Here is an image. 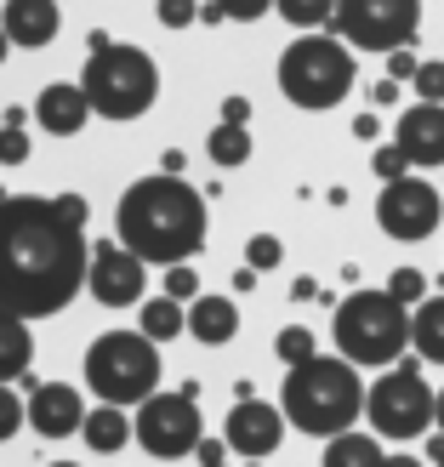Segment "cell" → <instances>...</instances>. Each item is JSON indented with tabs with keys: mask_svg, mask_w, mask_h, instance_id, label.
Segmentation results:
<instances>
[{
	"mask_svg": "<svg viewBox=\"0 0 444 467\" xmlns=\"http://www.w3.org/2000/svg\"><path fill=\"white\" fill-rule=\"evenodd\" d=\"M439 433H444V388H439Z\"/></svg>",
	"mask_w": 444,
	"mask_h": 467,
	"instance_id": "45",
	"label": "cell"
},
{
	"mask_svg": "<svg viewBox=\"0 0 444 467\" xmlns=\"http://www.w3.org/2000/svg\"><path fill=\"white\" fill-rule=\"evenodd\" d=\"M189 331H194V342L222 348V342H233V331H240V308H233L228 296H194V308H189Z\"/></svg>",
	"mask_w": 444,
	"mask_h": 467,
	"instance_id": "18",
	"label": "cell"
},
{
	"mask_svg": "<svg viewBox=\"0 0 444 467\" xmlns=\"http://www.w3.org/2000/svg\"><path fill=\"white\" fill-rule=\"evenodd\" d=\"M382 467H422V462H416V456H387Z\"/></svg>",
	"mask_w": 444,
	"mask_h": 467,
	"instance_id": "43",
	"label": "cell"
},
{
	"mask_svg": "<svg viewBox=\"0 0 444 467\" xmlns=\"http://www.w3.org/2000/svg\"><path fill=\"white\" fill-rule=\"evenodd\" d=\"M365 382H359V365L354 359H302L285 370V400H279V410H285V422L314 433V439H336L347 433L365 416Z\"/></svg>",
	"mask_w": 444,
	"mask_h": 467,
	"instance_id": "3",
	"label": "cell"
},
{
	"mask_svg": "<svg viewBox=\"0 0 444 467\" xmlns=\"http://www.w3.org/2000/svg\"><path fill=\"white\" fill-rule=\"evenodd\" d=\"M6 52H12V35H6V29H0V63H6Z\"/></svg>",
	"mask_w": 444,
	"mask_h": 467,
	"instance_id": "44",
	"label": "cell"
},
{
	"mask_svg": "<svg viewBox=\"0 0 444 467\" xmlns=\"http://www.w3.org/2000/svg\"><path fill=\"white\" fill-rule=\"evenodd\" d=\"M149 285V263L126 245H98L91 251V268H86V291L103 302V308H131L143 302Z\"/></svg>",
	"mask_w": 444,
	"mask_h": 467,
	"instance_id": "12",
	"label": "cell"
},
{
	"mask_svg": "<svg viewBox=\"0 0 444 467\" xmlns=\"http://www.w3.org/2000/svg\"><path fill=\"white\" fill-rule=\"evenodd\" d=\"M370 103H377V109H393V103H399V80H377V86H370Z\"/></svg>",
	"mask_w": 444,
	"mask_h": 467,
	"instance_id": "37",
	"label": "cell"
},
{
	"mask_svg": "<svg viewBox=\"0 0 444 467\" xmlns=\"http://www.w3.org/2000/svg\"><path fill=\"white\" fill-rule=\"evenodd\" d=\"M194 17H200V0H160V23L166 29H189Z\"/></svg>",
	"mask_w": 444,
	"mask_h": 467,
	"instance_id": "34",
	"label": "cell"
},
{
	"mask_svg": "<svg viewBox=\"0 0 444 467\" xmlns=\"http://www.w3.org/2000/svg\"><path fill=\"white\" fill-rule=\"evenodd\" d=\"M245 263H251L256 274H268V268H279V263H285V245H279L274 234H256V240L245 245Z\"/></svg>",
	"mask_w": 444,
	"mask_h": 467,
	"instance_id": "29",
	"label": "cell"
},
{
	"mask_svg": "<svg viewBox=\"0 0 444 467\" xmlns=\"http://www.w3.org/2000/svg\"><path fill=\"white\" fill-rule=\"evenodd\" d=\"M336 354L354 365H393L410 348V308L393 291H354L336 302Z\"/></svg>",
	"mask_w": 444,
	"mask_h": 467,
	"instance_id": "6",
	"label": "cell"
},
{
	"mask_svg": "<svg viewBox=\"0 0 444 467\" xmlns=\"http://www.w3.org/2000/svg\"><path fill=\"white\" fill-rule=\"evenodd\" d=\"M52 467H75V462H52Z\"/></svg>",
	"mask_w": 444,
	"mask_h": 467,
	"instance_id": "46",
	"label": "cell"
},
{
	"mask_svg": "<svg viewBox=\"0 0 444 467\" xmlns=\"http://www.w3.org/2000/svg\"><path fill=\"white\" fill-rule=\"evenodd\" d=\"M279 91L308 114L336 109L347 91H354V46H347L336 29L331 35L308 29L302 40L285 46V57H279Z\"/></svg>",
	"mask_w": 444,
	"mask_h": 467,
	"instance_id": "5",
	"label": "cell"
},
{
	"mask_svg": "<svg viewBox=\"0 0 444 467\" xmlns=\"http://www.w3.org/2000/svg\"><path fill=\"white\" fill-rule=\"evenodd\" d=\"M387 451H382V433H336L325 439V467H382Z\"/></svg>",
	"mask_w": 444,
	"mask_h": 467,
	"instance_id": "20",
	"label": "cell"
},
{
	"mask_svg": "<svg viewBox=\"0 0 444 467\" xmlns=\"http://www.w3.org/2000/svg\"><path fill=\"white\" fill-rule=\"evenodd\" d=\"M194 456H200V462H222V456H228V439H200Z\"/></svg>",
	"mask_w": 444,
	"mask_h": 467,
	"instance_id": "40",
	"label": "cell"
},
{
	"mask_svg": "<svg viewBox=\"0 0 444 467\" xmlns=\"http://www.w3.org/2000/svg\"><path fill=\"white\" fill-rule=\"evenodd\" d=\"M57 0H6V12H0V29L12 35V46H29V52L57 40Z\"/></svg>",
	"mask_w": 444,
	"mask_h": 467,
	"instance_id": "17",
	"label": "cell"
},
{
	"mask_svg": "<svg viewBox=\"0 0 444 467\" xmlns=\"http://www.w3.org/2000/svg\"><path fill=\"white\" fill-rule=\"evenodd\" d=\"M137 331L154 337V342H171V337L189 331V308H182L177 296H154V302H143V319H137Z\"/></svg>",
	"mask_w": 444,
	"mask_h": 467,
	"instance_id": "23",
	"label": "cell"
},
{
	"mask_svg": "<svg viewBox=\"0 0 444 467\" xmlns=\"http://www.w3.org/2000/svg\"><path fill=\"white\" fill-rule=\"evenodd\" d=\"M410 91L422 103H444V63H422V68H416V80H410Z\"/></svg>",
	"mask_w": 444,
	"mask_h": 467,
	"instance_id": "31",
	"label": "cell"
},
{
	"mask_svg": "<svg viewBox=\"0 0 444 467\" xmlns=\"http://www.w3.org/2000/svg\"><path fill=\"white\" fill-rule=\"evenodd\" d=\"M57 205H63V217H68V223H80V228H86V200H80V194H57Z\"/></svg>",
	"mask_w": 444,
	"mask_h": 467,
	"instance_id": "39",
	"label": "cell"
},
{
	"mask_svg": "<svg viewBox=\"0 0 444 467\" xmlns=\"http://www.w3.org/2000/svg\"><path fill=\"white\" fill-rule=\"evenodd\" d=\"M370 171H377L382 182H399V177H410V154L399 143H382L377 154H370Z\"/></svg>",
	"mask_w": 444,
	"mask_h": 467,
	"instance_id": "28",
	"label": "cell"
},
{
	"mask_svg": "<svg viewBox=\"0 0 444 467\" xmlns=\"http://www.w3.org/2000/svg\"><path fill=\"white\" fill-rule=\"evenodd\" d=\"M80 86H86V98L103 120H137V114H149L154 98H160V68L143 46H120L98 29L91 35V57H86Z\"/></svg>",
	"mask_w": 444,
	"mask_h": 467,
	"instance_id": "4",
	"label": "cell"
},
{
	"mask_svg": "<svg viewBox=\"0 0 444 467\" xmlns=\"http://www.w3.org/2000/svg\"><path fill=\"white\" fill-rule=\"evenodd\" d=\"M200 405L194 393H149L137 410V445L149 456H189L200 445Z\"/></svg>",
	"mask_w": 444,
	"mask_h": 467,
	"instance_id": "10",
	"label": "cell"
},
{
	"mask_svg": "<svg viewBox=\"0 0 444 467\" xmlns=\"http://www.w3.org/2000/svg\"><path fill=\"white\" fill-rule=\"evenodd\" d=\"M114 228H120V245L137 251L143 263H189L205 245V200L194 194V182H182L171 171L143 177L120 194V212H114Z\"/></svg>",
	"mask_w": 444,
	"mask_h": 467,
	"instance_id": "2",
	"label": "cell"
},
{
	"mask_svg": "<svg viewBox=\"0 0 444 467\" xmlns=\"http://www.w3.org/2000/svg\"><path fill=\"white\" fill-rule=\"evenodd\" d=\"M23 422H29V405L12 393V382H0V439H12Z\"/></svg>",
	"mask_w": 444,
	"mask_h": 467,
	"instance_id": "30",
	"label": "cell"
},
{
	"mask_svg": "<svg viewBox=\"0 0 444 467\" xmlns=\"http://www.w3.org/2000/svg\"><path fill=\"white\" fill-rule=\"evenodd\" d=\"M222 439H228V451L263 462V456H274L279 439H285V410H274V405H263V400H233Z\"/></svg>",
	"mask_w": 444,
	"mask_h": 467,
	"instance_id": "13",
	"label": "cell"
},
{
	"mask_svg": "<svg viewBox=\"0 0 444 467\" xmlns=\"http://www.w3.org/2000/svg\"><path fill=\"white\" fill-rule=\"evenodd\" d=\"M410 348L428 365H444V296H428L410 308Z\"/></svg>",
	"mask_w": 444,
	"mask_h": 467,
	"instance_id": "19",
	"label": "cell"
},
{
	"mask_svg": "<svg viewBox=\"0 0 444 467\" xmlns=\"http://www.w3.org/2000/svg\"><path fill=\"white\" fill-rule=\"evenodd\" d=\"M217 6L228 12V23H256L274 12V0H217Z\"/></svg>",
	"mask_w": 444,
	"mask_h": 467,
	"instance_id": "35",
	"label": "cell"
},
{
	"mask_svg": "<svg viewBox=\"0 0 444 467\" xmlns=\"http://www.w3.org/2000/svg\"><path fill=\"white\" fill-rule=\"evenodd\" d=\"M365 416L382 439L405 445V439H422L428 428H439V393L422 382V370L399 359V370L377 377V388L365 393Z\"/></svg>",
	"mask_w": 444,
	"mask_h": 467,
	"instance_id": "8",
	"label": "cell"
},
{
	"mask_svg": "<svg viewBox=\"0 0 444 467\" xmlns=\"http://www.w3.org/2000/svg\"><path fill=\"white\" fill-rule=\"evenodd\" d=\"M205 154H212V166H222V171H233V166H245L251 160V137H245V126H217L212 131V143H205Z\"/></svg>",
	"mask_w": 444,
	"mask_h": 467,
	"instance_id": "24",
	"label": "cell"
},
{
	"mask_svg": "<svg viewBox=\"0 0 444 467\" xmlns=\"http://www.w3.org/2000/svg\"><path fill=\"white\" fill-rule=\"evenodd\" d=\"M439 467H444V456H439Z\"/></svg>",
	"mask_w": 444,
	"mask_h": 467,
	"instance_id": "48",
	"label": "cell"
},
{
	"mask_svg": "<svg viewBox=\"0 0 444 467\" xmlns=\"http://www.w3.org/2000/svg\"><path fill=\"white\" fill-rule=\"evenodd\" d=\"M222 120H228V126H245V120H251V103H245V98H222Z\"/></svg>",
	"mask_w": 444,
	"mask_h": 467,
	"instance_id": "38",
	"label": "cell"
},
{
	"mask_svg": "<svg viewBox=\"0 0 444 467\" xmlns=\"http://www.w3.org/2000/svg\"><path fill=\"white\" fill-rule=\"evenodd\" d=\"M29 160V137L23 126H0V166H23Z\"/></svg>",
	"mask_w": 444,
	"mask_h": 467,
	"instance_id": "33",
	"label": "cell"
},
{
	"mask_svg": "<svg viewBox=\"0 0 444 467\" xmlns=\"http://www.w3.org/2000/svg\"><path fill=\"white\" fill-rule=\"evenodd\" d=\"M29 428H35L40 439H68V433H80V428H86L80 393L63 388V382H40V388L29 393Z\"/></svg>",
	"mask_w": 444,
	"mask_h": 467,
	"instance_id": "15",
	"label": "cell"
},
{
	"mask_svg": "<svg viewBox=\"0 0 444 467\" xmlns=\"http://www.w3.org/2000/svg\"><path fill=\"white\" fill-rule=\"evenodd\" d=\"M416 68H422V57H416L410 46H399V52H387V80L410 86V80H416Z\"/></svg>",
	"mask_w": 444,
	"mask_h": 467,
	"instance_id": "36",
	"label": "cell"
},
{
	"mask_svg": "<svg viewBox=\"0 0 444 467\" xmlns=\"http://www.w3.org/2000/svg\"><path fill=\"white\" fill-rule=\"evenodd\" d=\"M200 467H222V462H200Z\"/></svg>",
	"mask_w": 444,
	"mask_h": 467,
	"instance_id": "47",
	"label": "cell"
},
{
	"mask_svg": "<svg viewBox=\"0 0 444 467\" xmlns=\"http://www.w3.org/2000/svg\"><path fill=\"white\" fill-rule=\"evenodd\" d=\"M393 143L410 154V166L439 171L444 166V103H422V98H416L399 114V126H393Z\"/></svg>",
	"mask_w": 444,
	"mask_h": 467,
	"instance_id": "14",
	"label": "cell"
},
{
	"mask_svg": "<svg viewBox=\"0 0 444 467\" xmlns=\"http://www.w3.org/2000/svg\"><path fill=\"white\" fill-rule=\"evenodd\" d=\"M291 296H296V302H314V296H319V285H314V279H296Z\"/></svg>",
	"mask_w": 444,
	"mask_h": 467,
	"instance_id": "42",
	"label": "cell"
},
{
	"mask_svg": "<svg viewBox=\"0 0 444 467\" xmlns=\"http://www.w3.org/2000/svg\"><path fill=\"white\" fill-rule=\"evenodd\" d=\"M274 354L285 359V365H302V359H314V354H319V348H314V331H308V325H285V331L274 337Z\"/></svg>",
	"mask_w": 444,
	"mask_h": 467,
	"instance_id": "26",
	"label": "cell"
},
{
	"mask_svg": "<svg viewBox=\"0 0 444 467\" xmlns=\"http://www.w3.org/2000/svg\"><path fill=\"white\" fill-rule=\"evenodd\" d=\"M387 291L399 296L405 308H416V302H428V296H433V291H428V274H422V268H393V274H387Z\"/></svg>",
	"mask_w": 444,
	"mask_h": 467,
	"instance_id": "27",
	"label": "cell"
},
{
	"mask_svg": "<svg viewBox=\"0 0 444 467\" xmlns=\"http://www.w3.org/2000/svg\"><path fill=\"white\" fill-rule=\"evenodd\" d=\"M91 114H98V109H91L86 86H68V80H52V86L35 98V120L52 131V137H75V131L91 120Z\"/></svg>",
	"mask_w": 444,
	"mask_h": 467,
	"instance_id": "16",
	"label": "cell"
},
{
	"mask_svg": "<svg viewBox=\"0 0 444 467\" xmlns=\"http://www.w3.org/2000/svg\"><path fill=\"white\" fill-rule=\"evenodd\" d=\"M331 29L354 52H399L422 29V0H336Z\"/></svg>",
	"mask_w": 444,
	"mask_h": 467,
	"instance_id": "9",
	"label": "cell"
},
{
	"mask_svg": "<svg viewBox=\"0 0 444 467\" xmlns=\"http://www.w3.org/2000/svg\"><path fill=\"white\" fill-rule=\"evenodd\" d=\"M154 337L143 331H108L86 348V388L103 405H143L160 393V354Z\"/></svg>",
	"mask_w": 444,
	"mask_h": 467,
	"instance_id": "7",
	"label": "cell"
},
{
	"mask_svg": "<svg viewBox=\"0 0 444 467\" xmlns=\"http://www.w3.org/2000/svg\"><path fill=\"white\" fill-rule=\"evenodd\" d=\"M354 137H365V143H377V137H382V120H377V114H359V120H354Z\"/></svg>",
	"mask_w": 444,
	"mask_h": 467,
	"instance_id": "41",
	"label": "cell"
},
{
	"mask_svg": "<svg viewBox=\"0 0 444 467\" xmlns=\"http://www.w3.org/2000/svg\"><path fill=\"white\" fill-rule=\"evenodd\" d=\"M274 12L308 35V29H325V23L336 17V0H274Z\"/></svg>",
	"mask_w": 444,
	"mask_h": 467,
	"instance_id": "25",
	"label": "cell"
},
{
	"mask_svg": "<svg viewBox=\"0 0 444 467\" xmlns=\"http://www.w3.org/2000/svg\"><path fill=\"white\" fill-rule=\"evenodd\" d=\"M29 359H35V337L17 314H0V382L12 377H29Z\"/></svg>",
	"mask_w": 444,
	"mask_h": 467,
	"instance_id": "21",
	"label": "cell"
},
{
	"mask_svg": "<svg viewBox=\"0 0 444 467\" xmlns=\"http://www.w3.org/2000/svg\"><path fill=\"white\" fill-rule=\"evenodd\" d=\"M86 445L91 451H103V456H114V451H120L126 445V439L137 433L131 422H126V410H108V405H98V410H86Z\"/></svg>",
	"mask_w": 444,
	"mask_h": 467,
	"instance_id": "22",
	"label": "cell"
},
{
	"mask_svg": "<svg viewBox=\"0 0 444 467\" xmlns=\"http://www.w3.org/2000/svg\"><path fill=\"white\" fill-rule=\"evenodd\" d=\"M166 296L194 302V296H200V274H194L189 263H171V274H166Z\"/></svg>",
	"mask_w": 444,
	"mask_h": 467,
	"instance_id": "32",
	"label": "cell"
},
{
	"mask_svg": "<svg viewBox=\"0 0 444 467\" xmlns=\"http://www.w3.org/2000/svg\"><path fill=\"white\" fill-rule=\"evenodd\" d=\"M439 212H444V200H439V189H433V182H422V177L382 182L377 223H382V234H387V240H405V245L428 240V234L439 228Z\"/></svg>",
	"mask_w": 444,
	"mask_h": 467,
	"instance_id": "11",
	"label": "cell"
},
{
	"mask_svg": "<svg viewBox=\"0 0 444 467\" xmlns=\"http://www.w3.org/2000/svg\"><path fill=\"white\" fill-rule=\"evenodd\" d=\"M251 467H256V462H251Z\"/></svg>",
	"mask_w": 444,
	"mask_h": 467,
	"instance_id": "49",
	"label": "cell"
},
{
	"mask_svg": "<svg viewBox=\"0 0 444 467\" xmlns=\"http://www.w3.org/2000/svg\"><path fill=\"white\" fill-rule=\"evenodd\" d=\"M91 268L80 223L63 217L57 200L6 194L0 200V314L40 319L80 296Z\"/></svg>",
	"mask_w": 444,
	"mask_h": 467,
	"instance_id": "1",
	"label": "cell"
}]
</instances>
